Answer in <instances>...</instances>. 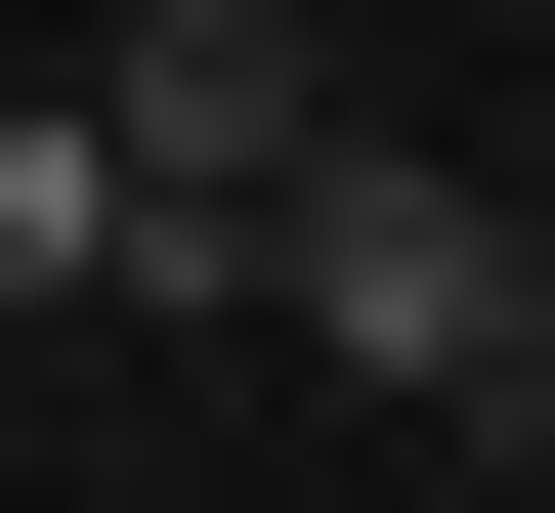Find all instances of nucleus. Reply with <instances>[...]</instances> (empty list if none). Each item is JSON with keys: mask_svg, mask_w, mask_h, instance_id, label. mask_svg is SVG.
Masks as SVG:
<instances>
[{"mask_svg": "<svg viewBox=\"0 0 555 513\" xmlns=\"http://www.w3.org/2000/svg\"><path fill=\"white\" fill-rule=\"evenodd\" d=\"M86 171H129V299H257V215L343 171V0H129Z\"/></svg>", "mask_w": 555, "mask_h": 513, "instance_id": "nucleus-1", "label": "nucleus"}, {"mask_svg": "<svg viewBox=\"0 0 555 513\" xmlns=\"http://www.w3.org/2000/svg\"><path fill=\"white\" fill-rule=\"evenodd\" d=\"M257 299H299L343 385H513V171H427V129H343V171L257 215Z\"/></svg>", "mask_w": 555, "mask_h": 513, "instance_id": "nucleus-2", "label": "nucleus"}, {"mask_svg": "<svg viewBox=\"0 0 555 513\" xmlns=\"http://www.w3.org/2000/svg\"><path fill=\"white\" fill-rule=\"evenodd\" d=\"M43 299H129V171H86V86H0V343Z\"/></svg>", "mask_w": 555, "mask_h": 513, "instance_id": "nucleus-3", "label": "nucleus"}, {"mask_svg": "<svg viewBox=\"0 0 555 513\" xmlns=\"http://www.w3.org/2000/svg\"><path fill=\"white\" fill-rule=\"evenodd\" d=\"M513 385H555V171H513Z\"/></svg>", "mask_w": 555, "mask_h": 513, "instance_id": "nucleus-4", "label": "nucleus"}]
</instances>
